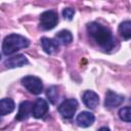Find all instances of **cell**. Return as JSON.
I'll list each match as a JSON object with an SVG mask.
<instances>
[{
  "instance_id": "obj_1",
  "label": "cell",
  "mask_w": 131,
  "mask_h": 131,
  "mask_svg": "<svg viewBox=\"0 0 131 131\" xmlns=\"http://www.w3.org/2000/svg\"><path fill=\"white\" fill-rule=\"evenodd\" d=\"M87 31L91 38L104 50H111L115 46V38L110 29L98 24V23H90L87 25Z\"/></svg>"
},
{
  "instance_id": "obj_2",
  "label": "cell",
  "mask_w": 131,
  "mask_h": 131,
  "mask_svg": "<svg viewBox=\"0 0 131 131\" xmlns=\"http://www.w3.org/2000/svg\"><path fill=\"white\" fill-rule=\"evenodd\" d=\"M29 45H30V41L28 38L18 34H11L5 37V39L3 40L2 52L5 55H10L20 49L28 47Z\"/></svg>"
},
{
  "instance_id": "obj_3",
  "label": "cell",
  "mask_w": 131,
  "mask_h": 131,
  "mask_svg": "<svg viewBox=\"0 0 131 131\" xmlns=\"http://www.w3.org/2000/svg\"><path fill=\"white\" fill-rule=\"evenodd\" d=\"M23 86L33 94H40L43 91V84L40 78L36 76H26L21 79Z\"/></svg>"
},
{
  "instance_id": "obj_4",
  "label": "cell",
  "mask_w": 131,
  "mask_h": 131,
  "mask_svg": "<svg viewBox=\"0 0 131 131\" xmlns=\"http://www.w3.org/2000/svg\"><path fill=\"white\" fill-rule=\"evenodd\" d=\"M58 23V16L56 12L52 10L44 11L40 15V27L42 30H51L53 29Z\"/></svg>"
},
{
  "instance_id": "obj_5",
  "label": "cell",
  "mask_w": 131,
  "mask_h": 131,
  "mask_svg": "<svg viewBox=\"0 0 131 131\" xmlns=\"http://www.w3.org/2000/svg\"><path fill=\"white\" fill-rule=\"evenodd\" d=\"M77 108H78V101L74 98H70V99H66L58 106V112L63 118L71 119L74 117Z\"/></svg>"
},
{
  "instance_id": "obj_6",
  "label": "cell",
  "mask_w": 131,
  "mask_h": 131,
  "mask_svg": "<svg viewBox=\"0 0 131 131\" xmlns=\"http://www.w3.org/2000/svg\"><path fill=\"white\" fill-rule=\"evenodd\" d=\"M123 101H124V96H122L118 93H115L112 90H108L106 92L105 100H104V104L106 107L112 108V107L119 106Z\"/></svg>"
},
{
  "instance_id": "obj_7",
  "label": "cell",
  "mask_w": 131,
  "mask_h": 131,
  "mask_svg": "<svg viewBox=\"0 0 131 131\" xmlns=\"http://www.w3.org/2000/svg\"><path fill=\"white\" fill-rule=\"evenodd\" d=\"M82 99H83V102L84 104L89 107V108H95L98 103H99V97L98 95L92 91V90H87L83 93V96H82Z\"/></svg>"
},
{
  "instance_id": "obj_8",
  "label": "cell",
  "mask_w": 131,
  "mask_h": 131,
  "mask_svg": "<svg viewBox=\"0 0 131 131\" xmlns=\"http://www.w3.org/2000/svg\"><path fill=\"white\" fill-rule=\"evenodd\" d=\"M48 112V104L43 98H38L33 104V116L37 119L42 118Z\"/></svg>"
},
{
  "instance_id": "obj_9",
  "label": "cell",
  "mask_w": 131,
  "mask_h": 131,
  "mask_svg": "<svg viewBox=\"0 0 131 131\" xmlns=\"http://www.w3.org/2000/svg\"><path fill=\"white\" fill-rule=\"evenodd\" d=\"M31 114H33V104L30 101H23L19 104L18 112L15 119L17 121H24V120H27Z\"/></svg>"
},
{
  "instance_id": "obj_10",
  "label": "cell",
  "mask_w": 131,
  "mask_h": 131,
  "mask_svg": "<svg viewBox=\"0 0 131 131\" xmlns=\"http://www.w3.org/2000/svg\"><path fill=\"white\" fill-rule=\"evenodd\" d=\"M27 63H28V59L24 54L13 55L11 57H8L4 61V64L8 69H12V68H16V67H23V66H25Z\"/></svg>"
},
{
  "instance_id": "obj_11",
  "label": "cell",
  "mask_w": 131,
  "mask_h": 131,
  "mask_svg": "<svg viewBox=\"0 0 131 131\" xmlns=\"http://www.w3.org/2000/svg\"><path fill=\"white\" fill-rule=\"evenodd\" d=\"M94 120H95V117L90 112H81L77 117L78 125L80 127H83V128L91 126L94 123Z\"/></svg>"
},
{
  "instance_id": "obj_12",
  "label": "cell",
  "mask_w": 131,
  "mask_h": 131,
  "mask_svg": "<svg viewBox=\"0 0 131 131\" xmlns=\"http://www.w3.org/2000/svg\"><path fill=\"white\" fill-rule=\"evenodd\" d=\"M58 44L59 43L55 39H50V38H46V37H43L41 39L42 48L48 54H51V53L55 52L58 49Z\"/></svg>"
},
{
  "instance_id": "obj_13",
  "label": "cell",
  "mask_w": 131,
  "mask_h": 131,
  "mask_svg": "<svg viewBox=\"0 0 131 131\" xmlns=\"http://www.w3.org/2000/svg\"><path fill=\"white\" fill-rule=\"evenodd\" d=\"M15 105L14 101L11 98H2L0 100V115L5 116L7 114H10L13 112Z\"/></svg>"
},
{
  "instance_id": "obj_14",
  "label": "cell",
  "mask_w": 131,
  "mask_h": 131,
  "mask_svg": "<svg viewBox=\"0 0 131 131\" xmlns=\"http://www.w3.org/2000/svg\"><path fill=\"white\" fill-rule=\"evenodd\" d=\"M55 40L62 44V45H67V44H70L72 41H73V35L70 31L68 30H62L60 32H58L56 35H55Z\"/></svg>"
},
{
  "instance_id": "obj_15",
  "label": "cell",
  "mask_w": 131,
  "mask_h": 131,
  "mask_svg": "<svg viewBox=\"0 0 131 131\" xmlns=\"http://www.w3.org/2000/svg\"><path fill=\"white\" fill-rule=\"evenodd\" d=\"M119 32L124 39H131V20L121 23L119 26Z\"/></svg>"
},
{
  "instance_id": "obj_16",
  "label": "cell",
  "mask_w": 131,
  "mask_h": 131,
  "mask_svg": "<svg viewBox=\"0 0 131 131\" xmlns=\"http://www.w3.org/2000/svg\"><path fill=\"white\" fill-rule=\"evenodd\" d=\"M46 95L52 104H55L58 99V90L56 86H50L46 90Z\"/></svg>"
},
{
  "instance_id": "obj_17",
  "label": "cell",
  "mask_w": 131,
  "mask_h": 131,
  "mask_svg": "<svg viewBox=\"0 0 131 131\" xmlns=\"http://www.w3.org/2000/svg\"><path fill=\"white\" fill-rule=\"evenodd\" d=\"M119 117L122 121L125 122H131V107L126 106L119 111Z\"/></svg>"
},
{
  "instance_id": "obj_18",
  "label": "cell",
  "mask_w": 131,
  "mask_h": 131,
  "mask_svg": "<svg viewBox=\"0 0 131 131\" xmlns=\"http://www.w3.org/2000/svg\"><path fill=\"white\" fill-rule=\"evenodd\" d=\"M74 14H75V10H74L73 8H71V7H67V8H64V9L62 10V15H63V17L67 18V19H69V20H71V19L73 18Z\"/></svg>"
},
{
  "instance_id": "obj_19",
  "label": "cell",
  "mask_w": 131,
  "mask_h": 131,
  "mask_svg": "<svg viewBox=\"0 0 131 131\" xmlns=\"http://www.w3.org/2000/svg\"><path fill=\"white\" fill-rule=\"evenodd\" d=\"M98 131H110V129H108L107 127H101Z\"/></svg>"
}]
</instances>
